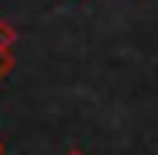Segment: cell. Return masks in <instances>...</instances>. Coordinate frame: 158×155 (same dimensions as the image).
Instances as JSON below:
<instances>
[{
	"instance_id": "6da1fadb",
	"label": "cell",
	"mask_w": 158,
	"mask_h": 155,
	"mask_svg": "<svg viewBox=\"0 0 158 155\" xmlns=\"http://www.w3.org/2000/svg\"><path fill=\"white\" fill-rule=\"evenodd\" d=\"M16 39H19L16 26L6 23V19H0V48H13V45H16Z\"/></svg>"
},
{
	"instance_id": "7a4b0ae2",
	"label": "cell",
	"mask_w": 158,
	"mask_h": 155,
	"mask_svg": "<svg viewBox=\"0 0 158 155\" xmlns=\"http://www.w3.org/2000/svg\"><path fill=\"white\" fill-rule=\"evenodd\" d=\"M10 68H13V52L10 48H0V81L10 74Z\"/></svg>"
},
{
	"instance_id": "3957f363",
	"label": "cell",
	"mask_w": 158,
	"mask_h": 155,
	"mask_svg": "<svg viewBox=\"0 0 158 155\" xmlns=\"http://www.w3.org/2000/svg\"><path fill=\"white\" fill-rule=\"evenodd\" d=\"M64 155H87V152H84V149H77V145H74V149H68Z\"/></svg>"
},
{
	"instance_id": "277c9868",
	"label": "cell",
	"mask_w": 158,
	"mask_h": 155,
	"mask_svg": "<svg viewBox=\"0 0 158 155\" xmlns=\"http://www.w3.org/2000/svg\"><path fill=\"white\" fill-rule=\"evenodd\" d=\"M0 155H3V142H0Z\"/></svg>"
}]
</instances>
